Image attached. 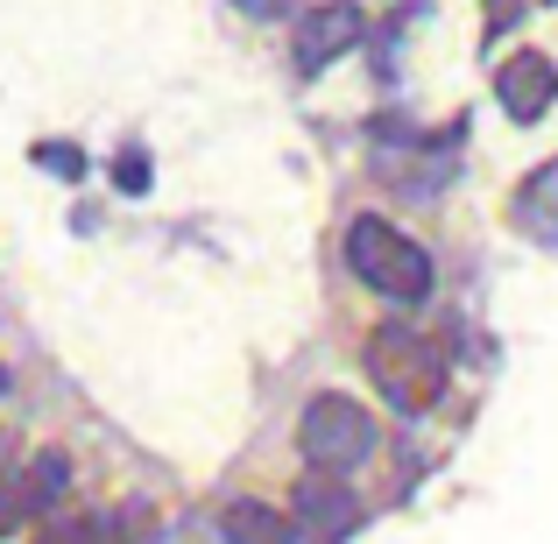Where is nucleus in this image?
Returning a JSON list of instances; mask_svg holds the SVG:
<instances>
[{
    "mask_svg": "<svg viewBox=\"0 0 558 544\" xmlns=\"http://www.w3.org/2000/svg\"><path fill=\"white\" fill-rule=\"evenodd\" d=\"M347 262L368 290H381L389 304H424L432 298V255H424L410 233H396L389 219H354L347 227Z\"/></svg>",
    "mask_w": 558,
    "mask_h": 544,
    "instance_id": "nucleus-1",
    "label": "nucleus"
},
{
    "mask_svg": "<svg viewBox=\"0 0 558 544\" xmlns=\"http://www.w3.org/2000/svg\"><path fill=\"white\" fill-rule=\"evenodd\" d=\"M368 375L403 418H417V410H432L446 396V354L417 326H381L368 340Z\"/></svg>",
    "mask_w": 558,
    "mask_h": 544,
    "instance_id": "nucleus-2",
    "label": "nucleus"
},
{
    "mask_svg": "<svg viewBox=\"0 0 558 544\" xmlns=\"http://www.w3.org/2000/svg\"><path fill=\"white\" fill-rule=\"evenodd\" d=\"M298 452L312 460V474H347L375 452V418L354 396H312L298 418Z\"/></svg>",
    "mask_w": 558,
    "mask_h": 544,
    "instance_id": "nucleus-3",
    "label": "nucleus"
},
{
    "mask_svg": "<svg viewBox=\"0 0 558 544\" xmlns=\"http://www.w3.org/2000/svg\"><path fill=\"white\" fill-rule=\"evenodd\" d=\"M290 509H298V531L312 544H347L361 531V495L347 488L340 474H304L298 495H290Z\"/></svg>",
    "mask_w": 558,
    "mask_h": 544,
    "instance_id": "nucleus-4",
    "label": "nucleus"
},
{
    "mask_svg": "<svg viewBox=\"0 0 558 544\" xmlns=\"http://www.w3.org/2000/svg\"><path fill=\"white\" fill-rule=\"evenodd\" d=\"M361 36H368V22H361L354 0H326V8H312L298 22V71H304V78H318V71L340 64Z\"/></svg>",
    "mask_w": 558,
    "mask_h": 544,
    "instance_id": "nucleus-5",
    "label": "nucleus"
},
{
    "mask_svg": "<svg viewBox=\"0 0 558 544\" xmlns=\"http://www.w3.org/2000/svg\"><path fill=\"white\" fill-rule=\"evenodd\" d=\"M495 99H502V113L509 121H545L551 113V99H558V64L545 50H517V57H502V71H495Z\"/></svg>",
    "mask_w": 558,
    "mask_h": 544,
    "instance_id": "nucleus-6",
    "label": "nucleus"
},
{
    "mask_svg": "<svg viewBox=\"0 0 558 544\" xmlns=\"http://www.w3.org/2000/svg\"><path fill=\"white\" fill-rule=\"evenodd\" d=\"M509 219H517V227L531 233L537 247H558V156H551V164H537L531 178L517 184V198H509Z\"/></svg>",
    "mask_w": 558,
    "mask_h": 544,
    "instance_id": "nucleus-7",
    "label": "nucleus"
},
{
    "mask_svg": "<svg viewBox=\"0 0 558 544\" xmlns=\"http://www.w3.org/2000/svg\"><path fill=\"white\" fill-rule=\"evenodd\" d=\"M219 537L227 544H298V523L276 517L269 503H233L227 517H219Z\"/></svg>",
    "mask_w": 558,
    "mask_h": 544,
    "instance_id": "nucleus-8",
    "label": "nucleus"
},
{
    "mask_svg": "<svg viewBox=\"0 0 558 544\" xmlns=\"http://www.w3.org/2000/svg\"><path fill=\"white\" fill-rule=\"evenodd\" d=\"M64 488H71V460H64V452H36V467H28V481H22L14 503H22V517H28V509H57Z\"/></svg>",
    "mask_w": 558,
    "mask_h": 544,
    "instance_id": "nucleus-9",
    "label": "nucleus"
},
{
    "mask_svg": "<svg viewBox=\"0 0 558 544\" xmlns=\"http://www.w3.org/2000/svg\"><path fill=\"white\" fill-rule=\"evenodd\" d=\"M113 184H121V191H149V156H135V149H128L121 164H113Z\"/></svg>",
    "mask_w": 558,
    "mask_h": 544,
    "instance_id": "nucleus-10",
    "label": "nucleus"
},
{
    "mask_svg": "<svg viewBox=\"0 0 558 544\" xmlns=\"http://www.w3.org/2000/svg\"><path fill=\"white\" fill-rule=\"evenodd\" d=\"M43 164L64 170V178H85V156H78V149H43Z\"/></svg>",
    "mask_w": 558,
    "mask_h": 544,
    "instance_id": "nucleus-11",
    "label": "nucleus"
},
{
    "mask_svg": "<svg viewBox=\"0 0 558 544\" xmlns=\"http://www.w3.org/2000/svg\"><path fill=\"white\" fill-rule=\"evenodd\" d=\"M233 8H241V14H255V22H269V14H283L290 0H233Z\"/></svg>",
    "mask_w": 558,
    "mask_h": 544,
    "instance_id": "nucleus-12",
    "label": "nucleus"
},
{
    "mask_svg": "<svg viewBox=\"0 0 558 544\" xmlns=\"http://www.w3.org/2000/svg\"><path fill=\"white\" fill-rule=\"evenodd\" d=\"M0 389H8V367H0Z\"/></svg>",
    "mask_w": 558,
    "mask_h": 544,
    "instance_id": "nucleus-13",
    "label": "nucleus"
}]
</instances>
